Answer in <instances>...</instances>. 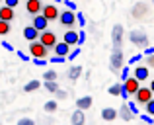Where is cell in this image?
<instances>
[{
    "mask_svg": "<svg viewBox=\"0 0 154 125\" xmlns=\"http://www.w3.org/2000/svg\"><path fill=\"white\" fill-rule=\"evenodd\" d=\"M139 88H140V80L137 78V76H127V78L123 80V92H121V96H123L125 100H129L131 96L137 94Z\"/></svg>",
    "mask_w": 154,
    "mask_h": 125,
    "instance_id": "cell-1",
    "label": "cell"
},
{
    "mask_svg": "<svg viewBox=\"0 0 154 125\" xmlns=\"http://www.w3.org/2000/svg\"><path fill=\"white\" fill-rule=\"evenodd\" d=\"M123 49L121 47H113L111 51V59H109V68H111V72H121V68H123Z\"/></svg>",
    "mask_w": 154,
    "mask_h": 125,
    "instance_id": "cell-2",
    "label": "cell"
},
{
    "mask_svg": "<svg viewBox=\"0 0 154 125\" xmlns=\"http://www.w3.org/2000/svg\"><path fill=\"white\" fill-rule=\"evenodd\" d=\"M59 22H60V26H63V27L72 30V27L78 23V22H76V10H70V8L63 10V12H60V16H59Z\"/></svg>",
    "mask_w": 154,
    "mask_h": 125,
    "instance_id": "cell-3",
    "label": "cell"
},
{
    "mask_svg": "<svg viewBox=\"0 0 154 125\" xmlns=\"http://www.w3.org/2000/svg\"><path fill=\"white\" fill-rule=\"evenodd\" d=\"M29 55L33 59H47L49 49H47V47L43 45L39 39H35V41H29Z\"/></svg>",
    "mask_w": 154,
    "mask_h": 125,
    "instance_id": "cell-4",
    "label": "cell"
},
{
    "mask_svg": "<svg viewBox=\"0 0 154 125\" xmlns=\"http://www.w3.org/2000/svg\"><path fill=\"white\" fill-rule=\"evenodd\" d=\"M129 41H131L133 45H137V47L146 49V47H148V35L144 33V31H140V30H135V31L129 33Z\"/></svg>",
    "mask_w": 154,
    "mask_h": 125,
    "instance_id": "cell-5",
    "label": "cell"
},
{
    "mask_svg": "<svg viewBox=\"0 0 154 125\" xmlns=\"http://www.w3.org/2000/svg\"><path fill=\"white\" fill-rule=\"evenodd\" d=\"M154 98V92L150 90V86L148 88H139V90H137V94H135V102L139 104V106H144V104H148L150 102V100Z\"/></svg>",
    "mask_w": 154,
    "mask_h": 125,
    "instance_id": "cell-6",
    "label": "cell"
},
{
    "mask_svg": "<svg viewBox=\"0 0 154 125\" xmlns=\"http://www.w3.org/2000/svg\"><path fill=\"white\" fill-rule=\"evenodd\" d=\"M39 41H41L47 49H53V47L57 45V35H55V31H47V30L41 31V33H39Z\"/></svg>",
    "mask_w": 154,
    "mask_h": 125,
    "instance_id": "cell-7",
    "label": "cell"
},
{
    "mask_svg": "<svg viewBox=\"0 0 154 125\" xmlns=\"http://www.w3.org/2000/svg\"><path fill=\"white\" fill-rule=\"evenodd\" d=\"M41 14L45 16L49 22H53V20H59L60 10L57 8V2H55V4H45V6H43V10H41Z\"/></svg>",
    "mask_w": 154,
    "mask_h": 125,
    "instance_id": "cell-8",
    "label": "cell"
},
{
    "mask_svg": "<svg viewBox=\"0 0 154 125\" xmlns=\"http://www.w3.org/2000/svg\"><path fill=\"white\" fill-rule=\"evenodd\" d=\"M123 35H125L123 26H121V23H115V26H113V31H111L113 47H123Z\"/></svg>",
    "mask_w": 154,
    "mask_h": 125,
    "instance_id": "cell-9",
    "label": "cell"
},
{
    "mask_svg": "<svg viewBox=\"0 0 154 125\" xmlns=\"http://www.w3.org/2000/svg\"><path fill=\"white\" fill-rule=\"evenodd\" d=\"M43 0H26V12L29 16H35V14H41L43 10Z\"/></svg>",
    "mask_w": 154,
    "mask_h": 125,
    "instance_id": "cell-10",
    "label": "cell"
},
{
    "mask_svg": "<svg viewBox=\"0 0 154 125\" xmlns=\"http://www.w3.org/2000/svg\"><path fill=\"white\" fill-rule=\"evenodd\" d=\"M146 14H148V6L144 2H137L135 6H133V10H131V16L135 20H143Z\"/></svg>",
    "mask_w": 154,
    "mask_h": 125,
    "instance_id": "cell-11",
    "label": "cell"
},
{
    "mask_svg": "<svg viewBox=\"0 0 154 125\" xmlns=\"http://www.w3.org/2000/svg\"><path fill=\"white\" fill-rule=\"evenodd\" d=\"M31 18H33V23H31V26L37 27L39 31H45L47 27H49V20H47L43 14H35V16H31Z\"/></svg>",
    "mask_w": 154,
    "mask_h": 125,
    "instance_id": "cell-12",
    "label": "cell"
},
{
    "mask_svg": "<svg viewBox=\"0 0 154 125\" xmlns=\"http://www.w3.org/2000/svg\"><path fill=\"white\" fill-rule=\"evenodd\" d=\"M53 51H55V55H60V57H68V53H70V45H68L66 41H57V45L53 47Z\"/></svg>",
    "mask_w": 154,
    "mask_h": 125,
    "instance_id": "cell-13",
    "label": "cell"
},
{
    "mask_svg": "<svg viewBox=\"0 0 154 125\" xmlns=\"http://www.w3.org/2000/svg\"><path fill=\"white\" fill-rule=\"evenodd\" d=\"M119 117L123 119V121H131L133 117H135V114H133V110L129 108V104H127V100L123 102V106L119 108Z\"/></svg>",
    "mask_w": 154,
    "mask_h": 125,
    "instance_id": "cell-14",
    "label": "cell"
},
{
    "mask_svg": "<svg viewBox=\"0 0 154 125\" xmlns=\"http://www.w3.org/2000/svg\"><path fill=\"white\" fill-rule=\"evenodd\" d=\"M14 10H16V8H10V6H6V4H2V6H0V20H6V22H12V20L16 18Z\"/></svg>",
    "mask_w": 154,
    "mask_h": 125,
    "instance_id": "cell-15",
    "label": "cell"
},
{
    "mask_svg": "<svg viewBox=\"0 0 154 125\" xmlns=\"http://www.w3.org/2000/svg\"><path fill=\"white\" fill-rule=\"evenodd\" d=\"M39 33H41V31H39L37 27H33V26H27L26 30H23V37H26L27 41H35V39H39Z\"/></svg>",
    "mask_w": 154,
    "mask_h": 125,
    "instance_id": "cell-16",
    "label": "cell"
},
{
    "mask_svg": "<svg viewBox=\"0 0 154 125\" xmlns=\"http://www.w3.org/2000/svg\"><path fill=\"white\" fill-rule=\"evenodd\" d=\"M133 76H137V78L143 82V80H146L148 76H150V70H148V67H135V70H133Z\"/></svg>",
    "mask_w": 154,
    "mask_h": 125,
    "instance_id": "cell-17",
    "label": "cell"
},
{
    "mask_svg": "<svg viewBox=\"0 0 154 125\" xmlns=\"http://www.w3.org/2000/svg\"><path fill=\"white\" fill-rule=\"evenodd\" d=\"M119 117V111L113 110V108H103L102 110V119L103 121H113V119Z\"/></svg>",
    "mask_w": 154,
    "mask_h": 125,
    "instance_id": "cell-18",
    "label": "cell"
},
{
    "mask_svg": "<svg viewBox=\"0 0 154 125\" xmlns=\"http://www.w3.org/2000/svg\"><path fill=\"white\" fill-rule=\"evenodd\" d=\"M64 41L68 43V45H78V31H74V30H68V31H64Z\"/></svg>",
    "mask_w": 154,
    "mask_h": 125,
    "instance_id": "cell-19",
    "label": "cell"
},
{
    "mask_svg": "<svg viewBox=\"0 0 154 125\" xmlns=\"http://www.w3.org/2000/svg\"><path fill=\"white\" fill-rule=\"evenodd\" d=\"M92 96H82V98L76 100V108H80V110H90L92 108Z\"/></svg>",
    "mask_w": 154,
    "mask_h": 125,
    "instance_id": "cell-20",
    "label": "cell"
},
{
    "mask_svg": "<svg viewBox=\"0 0 154 125\" xmlns=\"http://www.w3.org/2000/svg\"><path fill=\"white\" fill-rule=\"evenodd\" d=\"M70 121H72V125H82L84 121H86V117H84V110H74V114L70 115Z\"/></svg>",
    "mask_w": 154,
    "mask_h": 125,
    "instance_id": "cell-21",
    "label": "cell"
},
{
    "mask_svg": "<svg viewBox=\"0 0 154 125\" xmlns=\"http://www.w3.org/2000/svg\"><path fill=\"white\" fill-rule=\"evenodd\" d=\"M82 67H80V64H74V67H70V70H68V78L72 80V82H76V80L80 78V76H82Z\"/></svg>",
    "mask_w": 154,
    "mask_h": 125,
    "instance_id": "cell-22",
    "label": "cell"
},
{
    "mask_svg": "<svg viewBox=\"0 0 154 125\" xmlns=\"http://www.w3.org/2000/svg\"><path fill=\"white\" fill-rule=\"evenodd\" d=\"M121 92H123V82H117V84H111L107 90V94L111 96H121Z\"/></svg>",
    "mask_w": 154,
    "mask_h": 125,
    "instance_id": "cell-23",
    "label": "cell"
},
{
    "mask_svg": "<svg viewBox=\"0 0 154 125\" xmlns=\"http://www.w3.org/2000/svg\"><path fill=\"white\" fill-rule=\"evenodd\" d=\"M37 88H41V82H39V80H29V82L23 86V92H33V90H37Z\"/></svg>",
    "mask_w": 154,
    "mask_h": 125,
    "instance_id": "cell-24",
    "label": "cell"
},
{
    "mask_svg": "<svg viewBox=\"0 0 154 125\" xmlns=\"http://www.w3.org/2000/svg\"><path fill=\"white\" fill-rule=\"evenodd\" d=\"M43 86H45V90L51 92V94H55V92L59 90V84H57V80H45V84H43Z\"/></svg>",
    "mask_w": 154,
    "mask_h": 125,
    "instance_id": "cell-25",
    "label": "cell"
},
{
    "mask_svg": "<svg viewBox=\"0 0 154 125\" xmlns=\"http://www.w3.org/2000/svg\"><path fill=\"white\" fill-rule=\"evenodd\" d=\"M10 22H6V20H0V37H2V35H8L10 33Z\"/></svg>",
    "mask_w": 154,
    "mask_h": 125,
    "instance_id": "cell-26",
    "label": "cell"
},
{
    "mask_svg": "<svg viewBox=\"0 0 154 125\" xmlns=\"http://www.w3.org/2000/svg\"><path fill=\"white\" fill-rule=\"evenodd\" d=\"M43 110H45L47 114H53V111H57V102H55V100H51V102H47L45 106H43Z\"/></svg>",
    "mask_w": 154,
    "mask_h": 125,
    "instance_id": "cell-27",
    "label": "cell"
},
{
    "mask_svg": "<svg viewBox=\"0 0 154 125\" xmlns=\"http://www.w3.org/2000/svg\"><path fill=\"white\" fill-rule=\"evenodd\" d=\"M57 76H59V74H57L55 70H45V72H43V78H45V80H57Z\"/></svg>",
    "mask_w": 154,
    "mask_h": 125,
    "instance_id": "cell-28",
    "label": "cell"
},
{
    "mask_svg": "<svg viewBox=\"0 0 154 125\" xmlns=\"http://www.w3.org/2000/svg\"><path fill=\"white\" fill-rule=\"evenodd\" d=\"M55 98H57V100H66V98H68L66 90H63V88H59V90L55 92Z\"/></svg>",
    "mask_w": 154,
    "mask_h": 125,
    "instance_id": "cell-29",
    "label": "cell"
},
{
    "mask_svg": "<svg viewBox=\"0 0 154 125\" xmlns=\"http://www.w3.org/2000/svg\"><path fill=\"white\" fill-rule=\"evenodd\" d=\"M144 111H146V114H150V115H154V98L148 104H144Z\"/></svg>",
    "mask_w": 154,
    "mask_h": 125,
    "instance_id": "cell-30",
    "label": "cell"
},
{
    "mask_svg": "<svg viewBox=\"0 0 154 125\" xmlns=\"http://www.w3.org/2000/svg\"><path fill=\"white\" fill-rule=\"evenodd\" d=\"M76 22L80 23V27H84V26H86V18H84V14H82V12H76Z\"/></svg>",
    "mask_w": 154,
    "mask_h": 125,
    "instance_id": "cell-31",
    "label": "cell"
},
{
    "mask_svg": "<svg viewBox=\"0 0 154 125\" xmlns=\"http://www.w3.org/2000/svg\"><path fill=\"white\" fill-rule=\"evenodd\" d=\"M140 119H143V121H146V123H154V115L146 114V111H144V114H140Z\"/></svg>",
    "mask_w": 154,
    "mask_h": 125,
    "instance_id": "cell-32",
    "label": "cell"
},
{
    "mask_svg": "<svg viewBox=\"0 0 154 125\" xmlns=\"http://www.w3.org/2000/svg\"><path fill=\"white\" fill-rule=\"evenodd\" d=\"M119 74H121V80H125L129 74H131V70H129V64H127V67L123 64V68H121V72H119Z\"/></svg>",
    "mask_w": 154,
    "mask_h": 125,
    "instance_id": "cell-33",
    "label": "cell"
},
{
    "mask_svg": "<svg viewBox=\"0 0 154 125\" xmlns=\"http://www.w3.org/2000/svg\"><path fill=\"white\" fill-rule=\"evenodd\" d=\"M84 41H86V31L80 30V31H78V45H82Z\"/></svg>",
    "mask_w": 154,
    "mask_h": 125,
    "instance_id": "cell-34",
    "label": "cell"
},
{
    "mask_svg": "<svg viewBox=\"0 0 154 125\" xmlns=\"http://www.w3.org/2000/svg\"><path fill=\"white\" fill-rule=\"evenodd\" d=\"M2 4H6V6H10V8H18V4H20V0H4Z\"/></svg>",
    "mask_w": 154,
    "mask_h": 125,
    "instance_id": "cell-35",
    "label": "cell"
},
{
    "mask_svg": "<svg viewBox=\"0 0 154 125\" xmlns=\"http://www.w3.org/2000/svg\"><path fill=\"white\" fill-rule=\"evenodd\" d=\"M140 59H143V55H133V57H131V59H129V61H127V64H133V63H139Z\"/></svg>",
    "mask_w": 154,
    "mask_h": 125,
    "instance_id": "cell-36",
    "label": "cell"
},
{
    "mask_svg": "<svg viewBox=\"0 0 154 125\" xmlns=\"http://www.w3.org/2000/svg\"><path fill=\"white\" fill-rule=\"evenodd\" d=\"M80 55V47H76L74 51H70V53H68V59H76Z\"/></svg>",
    "mask_w": 154,
    "mask_h": 125,
    "instance_id": "cell-37",
    "label": "cell"
},
{
    "mask_svg": "<svg viewBox=\"0 0 154 125\" xmlns=\"http://www.w3.org/2000/svg\"><path fill=\"white\" fill-rule=\"evenodd\" d=\"M64 59H66V57H60V55H55V57H51V63H64Z\"/></svg>",
    "mask_w": 154,
    "mask_h": 125,
    "instance_id": "cell-38",
    "label": "cell"
},
{
    "mask_svg": "<svg viewBox=\"0 0 154 125\" xmlns=\"http://www.w3.org/2000/svg\"><path fill=\"white\" fill-rule=\"evenodd\" d=\"M18 125H33V119H27V117H23V119H20Z\"/></svg>",
    "mask_w": 154,
    "mask_h": 125,
    "instance_id": "cell-39",
    "label": "cell"
},
{
    "mask_svg": "<svg viewBox=\"0 0 154 125\" xmlns=\"http://www.w3.org/2000/svg\"><path fill=\"white\" fill-rule=\"evenodd\" d=\"M63 2H64V6H66V8H70V10H76V4H74V2H70V0H63Z\"/></svg>",
    "mask_w": 154,
    "mask_h": 125,
    "instance_id": "cell-40",
    "label": "cell"
},
{
    "mask_svg": "<svg viewBox=\"0 0 154 125\" xmlns=\"http://www.w3.org/2000/svg\"><path fill=\"white\" fill-rule=\"evenodd\" d=\"M146 64H148V67H154V53L146 55Z\"/></svg>",
    "mask_w": 154,
    "mask_h": 125,
    "instance_id": "cell-41",
    "label": "cell"
},
{
    "mask_svg": "<svg viewBox=\"0 0 154 125\" xmlns=\"http://www.w3.org/2000/svg\"><path fill=\"white\" fill-rule=\"evenodd\" d=\"M33 63L37 64V67H45V64H47V61H45V59H33Z\"/></svg>",
    "mask_w": 154,
    "mask_h": 125,
    "instance_id": "cell-42",
    "label": "cell"
},
{
    "mask_svg": "<svg viewBox=\"0 0 154 125\" xmlns=\"http://www.w3.org/2000/svg\"><path fill=\"white\" fill-rule=\"evenodd\" d=\"M129 108H131V110H133V114H139V110H137V102H129Z\"/></svg>",
    "mask_w": 154,
    "mask_h": 125,
    "instance_id": "cell-43",
    "label": "cell"
},
{
    "mask_svg": "<svg viewBox=\"0 0 154 125\" xmlns=\"http://www.w3.org/2000/svg\"><path fill=\"white\" fill-rule=\"evenodd\" d=\"M2 47H4L6 51H14V47H12V45H10L8 41H2Z\"/></svg>",
    "mask_w": 154,
    "mask_h": 125,
    "instance_id": "cell-44",
    "label": "cell"
},
{
    "mask_svg": "<svg viewBox=\"0 0 154 125\" xmlns=\"http://www.w3.org/2000/svg\"><path fill=\"white\" fill-rule=\"evenodd\" d=\"M144 53H146V55H152L154 53V47H146V49H144Z\"/></svg>",
    "mask_w": 154,
    "mask_h": 125,
    "instance_id": "cell-45",
    "label": "cell"
},
{
    "mask_svg": "<svg viewBox=\"0 0 154 125\" xmlns=\"http://www.w3.org/2000/svg\"><path fill=\"white\" fill-rule=\"evenodd\" d=\"M18 57H20V59H23V61H26V59H27V55H26V53H22V51H18Z\"/></svg>",
    "mask_w": 154,
    "mask_h": 125,
    "instance_id": "cell-46",
    "label": "cell"
},
{
    "mask_svg": "<svg viewBox=\"0 0 154 125\" xmlns=\"http://www.w3.org/2000/svg\"><path fill=\"white\" fill-rule=\"evenodd\" d=\"M150 90L154 92V78H152V82H150Z\"/></svg>",
    "mask_w": 154,
    "mask_h": 125,
    "instance_id": "cell-47",
    "label": "cell"
},
{
    "mask_svg": "<svg viewBox=\"0 0 154 125\" xmlns=\"http://www.w3.org/2000/svg\"><path fill=\"white\" fill-rule=\"evenodd\" d=\"M53 2H63V0H53Z\"/></svg>",
    "mask_w": 154,
    "mask_h": 125,
    "instance_id": "cell-48",
    "label": "cell"
},
{
    "mask_svg": "<svg viewBox=\"0 0 154 125\" xmlns=\"http://www.w3.org/2000/svg\"><path fill=\"white\" fill-rule=\"evenodd\" d=\"M2 2H4V0H0V4H2Z\"/></svg>",
    "mask_w": 154,
    "mask_h": 125,
    "instance_id": "cell-49",
    "label": "cell"
},
{
    "mask_svg": "<svg viewBox=\"0 0 154 125\" xmlns=\"http://www.w3.org/2000/svg\"><path fill=\"white\" fill-rule=\"evenodd\" d=\"M150 2H152V4H154V0H150Z\"/></svg>",
    "mask_w": 154,
    "mask_h": 125,
    "instance_id": "cell-50",
    "label": "cell"
}]
</instances>
